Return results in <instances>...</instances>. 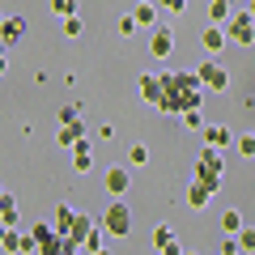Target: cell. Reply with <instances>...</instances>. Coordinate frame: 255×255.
<instances>
[{"label": "cell", "mask_w": 255, "mask_h": 255, "mask_svg": "<svg viewBox=\"0 0 255 255\" xmlns=\"http://www.w3.org/2000/svg\"><path fill=\"white\" fill-rule=\"evenodd\" d=\"M200 136H204V145H213V149H221V153H230V145H234V132H230V124H209V128H204V132H200Z\"/></svg>", "instance_id": "obj_10"}, {"label": "cell", "mask_w": 255, "mask_h": 255, "mask_svg": "<svg viewBox=\"0 0 255 255\" xmlns=\"http://www.w3.org/2000/svg\"><path fill=\"white\" fill-rule=\"evenodd\" d=\"M0 251H4V255H30V251H34V238H30V230H26V234H21V226L0 230Z\"/></svg>", "instance_id": "obj_7"}, {"label": "cell", "mask_w": 255, "mask_h": 255, "mask_svg": "<svg viewBox=\"0 0 255 255\" xmlns=\"http://www.w3.org/2000/svg\"><path fill=\"white\" fill-rule=\"evenodd\" d=\"M213 196H217V183L196 179V174H191V187H187V204H191V209H209Z\"/></svg>", "instance_id": "obj_9"}, {"label": "cell", "mask_w": 255, "mask_h": 255, "mask_svg": "<svg viewBox=\"0 0 255 255\" xmlns=\"http://www.w3.org/2000/svg\"><path fill=\"white\" fill-rule=\"evenodd\" d=\"M196 179H209V183H217L221 187V149H213V145H204L200 149V157H196Z\"/></svg>", "instance_id": "obj_6"}, {"label": "cell", "mask_w": 255, "mask_h": 255, "mask_svg": "<svg viewBox=\"0 0 255 255\" xmlns=\"http://www.w3.org/2000/svg\"><path fill=\"white\" fill-rule=\"evenodd\" d=\"M73 170H77V174H90V170H94V140H90V136L73 145Z\"/></svg>", "instance_id": "obj_14"}, {"label": "cell", "mask_w": 255, "mask_h": 255, "mask_svg": "<svg viewBox=\"0 0 255 255\" xmlns=\"http://www.w3.org/2000/svg\"><path fill=\"white\" fill-rule=\"evenodd\" d=\"M204 81H200V73H162V115H174V119H183L187 111H196L204 102Z\"/></svg>", "instance_id": "obj_1"}, {"label": "cell", "mask_w": 255, "mask_h": 255, "mask_svg": "<svg viewBox=\"0 0 255 255\" xmlns=\"http://www.w3.org/2000/svg\"><path fill=\"white\" fill-rule=\"evenodd\" d=\"M183 128H191V132H204V128H209V124H204V111H200V107L187 111V115H183Z\"/></svg>", "instance_id": "obj_24"}, {"label": "cell", "mask_w": 255, "mask_h": 255, "mask_svg": "<svg viewBox=\"0 0 255 255\" xmlns=\"http://www.w3.org/2000/svg\"><path fill=\"white\" fill-rule=\"evenodd\" d=\"M98 221H102V230H107L111 238H128L132 234V209H128L124 196H115V200L98 213Z\"/></svg>", "instance_id": "obj_2"}, {"label": "cell", "mask_w": 255, "mask_h": 255, "mask_svg": "<svg viewBox=\"0 0 255 255\" xmlns=\"http://www.w3.org/2000/svg\"><path fill=\"white\" fill-rule=\"evenodd\" d=\"M140 98L149 107H162V77L157 73H140Z\"/></svg>", "instance_id": "obj_15"}, {"label": "cell", "mask_w": 255, "mask_h": 255, "mask_svg": "<svg viewBox=\"0 0 255 255\" xmlns=\"http://www.w3.org/2000/svg\"><path fill=\"white\" fill-rule=\"evenodd\" d=\"M0 34H4V47H17L21 43V34H26V17H21V13H9V17H4V30H0Z\"/></svg>", "instance_id": "obj_16"}, {"label": "cell", "mask_w": 255, "mask_h": 255, "mask_svg": "<svg viewBox=\"0 0 255 255\" xmlns=\"http://www.w3.org/2000/svg\"><path fill=\"white\" fill-rule=\"evenodd\" d=\"M153 247H157V251H179V243H174L170 226H153Z\"/></svg>", "instance_id": "obj_21"}, {"label": "cell", "mask_w": 255, "mask_h": 255, "mask_svg": "<svg viewBox=\"0 0 255 255\" xmlns=\"http://www.w3.org/2000/svg\"><path fill=\"white\" fill-rule=\"evenodd\" d=\"M60 30H64V38H81V34H85V21L73 13V17H64V21H60Z\"/></svg>", "instance_id": "obj_23"}, {"label": "cell", "mask_w": 255, "mask_h": 255, "mask_svg": "<svg viewBox=\"0 0 255 255\" xmlns=\"http://www.w3.org/2000/svg\"><path fill=\"white\" fill-rule=\"evenodd\" d=\"M234 149H238L243 157H255V132H243V136L234 140Z\"/></svg>", "instance_id": "obj_26"}, {"label": "cell", "mask_w": 255, "mask_h": 255, "mask_svg": "<svg viewBox=\"0 0 255 255\" xmlns=\"http://www.w3.org/2000/svg\"><path fill=\"white\" fill-rule=\"evenodd\" d=\"M230 17H234V4H230V0H209V21L226 26Z\"/></svg>", "instance_id": "obj_20"}, {"label": "cell", "mask_w": 255, "mask_h": 255, "mask_svg": "<svg viewBox=\"0 0 255 255\" xmlns=\"http://www.w3.org/2000/svg\"><path fill=\"white\" fill-rule=\"evenodd\" d=\"M73 119H81V102H68V107H60V124H73Z\"/></svg>", "instance_id": "obj_30"}, {"label": "cell", "mask_w": 255, "mask_h": 255, "mask_svg": "<svg viewBox=\"0 0 255 255\" xmlns=\"http://www.w3.org/2000/svg\"><path fill=\"white\" fill-rule=\"evenodd\" d=\"M128 166H149V145H132L128 149Z\"/></svg>", "instance_id": "obj_25"}, {"label": "cell", "mask_w": 255, "mask_h": 255, "mask_svg": "<svg viewBox=\"0 0 255 255\" xmlns=\"http://www.w3.org/2000/svg\"><path fill=\"white\" fill-rule=\"evenodd\" d=\"M221 230H226V234H238V230H243V213L226 209V213H221Z\"/></svg>", "instance_id": "obj_22"}, {"label": "cell", "mask_w": 255, "mask_h": 255, "mask_svg": "<svg viewBox=\"0 0 255 255\" xmlns=\"http://www.w3.org/2000/svg\"><path fill=\"white\" fill-rule=\"evenodd\" d=\"M98 226H102V221H94L90 213H77L73 230L64 234V255H73V251H85V243H90V234H94Z\"/></svg>", "instance_id": "obj_4"}, {"label": "cell", "mask_w": 255, "mask_h": 255, "mask_svg": "<svg viewBox=\"0 0 255 255\" xmlns=\"http://www.w3.org/2000/svg\"><path fill=\"white\" fill-rule=\"evenodd\" d=\"M51 13H55V17H73V13H77V0H51Z\"/></svg>", "instance_id": "obj_27"}, {"label": "cell", "mask_w": 255, "mask_h": 255, "mask_svg": "<svg viewBox=\"0 0 255 255\" xmlns=\"http://www.w3.org/2000/svg\"><path fill=\"white\" fill-rule=\"evenodd\" d=\"M157 4H162V9L170 13V17H179V13L187 9V0H157Z\"/></svg>", "instance_id": "obj_31"}, {"label": "cell", "mask_w": 255, "mask_h": 255, "mask_svg": "<svg viewBox=\"0 0 255 255\" xmlns=\"http://www.w3.org/2000/svg\"><path fill=\"white\" fill-rule=\"evenodd\" d=\"M226 34H230V43L251 47L255 43V13L251 9H234V17L226 21Z\"/></svg>", "instance_id": "obj_3"}, {"label": "cell", "mask_w": 255, "mask_h": 255, "mask_svg": "<svg viewBox=\"0 0 255 255\" xmlns=\"http://www.w3.org/2000/svg\"><path fill=\"white\" fill-rule=\"evenodd\" d=\"M102 187H107V196H128V187H132V166H107L102 170Z\"/></svg>", "instance_id": "obj_8"}, {"label": "cell", "mask_w": 255, "mask_h": 255, "mask_svg": "<svg viewBox=\"0 0 255 255\" xmlns=\"http://www.w3.org/2000/svg\"><path fill=\"white\" fill-rule=\"evenodd\" d=\"M247 9H251V13H255V0H247Z\"/></svg>", "instance_id": "obj_32"}, {"label": "cell", "mask_w": 255, "mask_h": 255, "mask_svg": "<svg viewBox=\"0 0 255 255\" xmlns=\"http://www.w3.org/2000/svg\"><path fill=\"white\" fill-rule=\"evenodd\" d=\"M170 51H174V30L170 26H153V34H149V55L166 60Z\"/></svg>", "instance_id": "obj_11"}, {"label": "cell", "mask_w": 255, "mask_h": 255, "mask_svg": "<svg viewBox=\"0 0 255 255\" xmlns=\"http://www.w3.org/2000/svg\"><path fill=\"white\" fill-rule=\"evenodd\" d=\"M226 43H230V34H226V26H217V21L200 34V47H204L209 55H221V51H226Z\"/></svg>", "instance_id": "obj_13"}, {"label": "cell", "mask_w": 255, "mask_h": 255, "mask_svg": "<svg viewBox=\"0 0 255 255\" xmlns=\"http://www.w3.org/2000/svg\"><path fill=\"white\" fill-rule=\"evenodd\" d=\"M157 9H162L157 0H140L136 9H132V17H136L140 26H157Z\"/></svg>", "instance_id": "obj_19"}, {"label": "cell", "mask_w": 255, "mask_h": 255, "mask_svg": "<svg viewBox=\"0 0 255 255\" xmlns=\"http://www.w3.org/2000/svg\"><path fill=\"white\" fill-rule=\"evenodd\" d=\"M73 221H77V209L68 200H60L55 204V213H51V226L60 230V234H68V230H73Z\"/></svg>", "instance_id": "obj_18"}, {"label": "cell", "mask_w": 255, "mask_h": 255, "mask_svg": "<svg viewBox=\"0 0 255 255\" xmlns=\"http://www.w3.org/2000/svg\"><path fill=\"white\" fill-rule=\"evenodd\" d=\"M13 226H21L17 200H13V191H4V196H0V230H13Z\"/></svg>", "instance_id": "obj_17"}, {"label": "cell", "mask_w": 255, "mask_h": 255, "mask_svg": "<svg viewBox=\"0 0 255 255\" xmlns=\"http://www.w3.org/2000/svg\"><path fill=\"white\" fill-rule=\"evenodd\" d=\"M238 247H243V251H255V226H243V230H238Z\"/></svg>", "instance_id": "obj_29"}, {"label": "cell", "mask_w": 255, "mask_h": 255, "mask_svg": "<svg viewBox=\"0 0 255 255\" xmlns=\"http://www.w3.org/2000/svg\"><path fill=\"white\" fill-rule=\"evenodd\" d=\"M85 136H90V128H85L81 119H73V124H60V128H55V145H60V149H73L77 140H85Z\"/></svg>", "instance_id": "obj_12"}, {"label": "cell", "mask_w": 255, "mask_h": 255, "mask_svg": "<svg viewBox=\"0 0 255 255\" xmlns=\"http://www.w3.org/2000/svg\"><path fill=\"white\" fill-rule=\"evenodd\" d=\"M136 30H140V21L132 17V13H124V17H119V34H124V38H132Z\"/></svg>", "instance_id": "obj_28"}, {"label": "cell", "mask_w": 255, "mask_h": 255, "mask_svg": "<svg viewBox=\"0 0 255 255\" xmlns=\"http://www.w3.org/2000/svg\"><path fill=\"white\" fill-rule=\"evenodd\" d=\"M196 73H200V81H204L209 94H226L230 90V73H226V64H221V60H200V64H196Z\"/></svg>", "instance_id": "obj_5"}]
</instances>
